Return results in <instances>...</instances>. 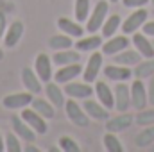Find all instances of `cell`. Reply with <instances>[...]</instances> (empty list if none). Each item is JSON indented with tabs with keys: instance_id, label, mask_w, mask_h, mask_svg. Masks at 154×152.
<instances>
[{
	"instance_id": "6da1fadb",
	"label": "cell",
	"mask_w": 154,
	"mask_h": 152,
	"mask_svg": "<svg viewBox=\"0 0 154 152\" xmlns=\"http://www.w3.org/2000/svg\"><path fill=\"white\" fill-rule=\"evenodd\" d=\"M108 14H109V2H106V0H99V2L95 4V7L91 9L88 20H86V27H84L86 32H90V34L97 32V31L102 27V23L106 22Z\"/></svg>"
},
{
	"instance_id": "7a4b0ae2",
	"label": "cell",
	"mask_w": 154,
	"mask_h": 152,
	"mask_svg": "<svg viewBox=\"0 0 154 152\" xmlns=\"http://www.w3.org/2000/svg\"><path fill=\"white\" fill-rule=\"evenodd\" d=\"M147 20H149V11H147L145 7H138V9H134L131 14H127L125 20H122L120 31H122L124 34H127V36H133L134 32L142 31V27H143V23H145Z\"/></svg>"
},
{
	"instance_id": "3957f363",
	"label": "cell",
	"mask_w": 154,
	"mask_h": 152,
	"mask_svg": "<svg viewBox=\"0 0 154 152\" xmlns=\"http://www.w3.org/2000/svg\"><path fill=\"white\" fill-rule=\"evenodd\" d=\"M102 68H104V54L95 50L91 52V56L86 61V66L82 68V79L90 84L95 82L99 79V74L102 72Z\"/></svg>"
},
{
	"instance_id": "277c9868",
	"label": "cell",
	"mask_w": 154,
	"mask_h": 152,
	"mask_svg": "<svg viewBox=\"0 0 154 152\" xmlns=\"http://www.w3.org/2000/svg\"><path fill=\"white\" fill-rule=\"evenodd\" d=\"M131 108H134L136 111L145 109L149 106V95H147V84L142 79H134L131 84Z\"/></svg>"
},
{
	"instance_id": "5b68a950",
	"label": "cell",
	"mask_w": 154,
	"mask_h": 152,
	"mask_svg": "<svg viewBox=\"0 0 154 152\" xmlns=\"http://www.w3.org/2000/svg\"><path fill=\"white\" fill-rule=\"evenodd\" d=\"M34 95L31 91H18V93H9L2 99V106L9 111H14V109H23L27 106H31Z\"/></svg>"
},
{
	"instance_id": "8992f818",
	"label": "cell",
	"mask_w": 154,
	"mask_h": 152,
	"mask_svg": "<svg viewBox=\"0 0 154 152\" xmlns=\"http://www.w3.org/2000/svg\"><path fill=\"white\" fill-rule=\"evenodd\" d=\"M129 45H131V39L127 34H120V36H111V38H108L104 43H102V47H100V52L104 54V56H116L118 52H122V50H125V48H129Z\"/></svg>"
},
{
	"instance_id": "52a82bcc",
	"label": "cell",
	"mask_w": 154,
	"mask_h": 152,
	"mask_svg": "<svg viewBox=\"0 0 154 152\" xmlns=\"http://www.w3.org/2000/svg\"><path fill=\"white\" fill-rule=\"evenodd\" d=\"M65 111H66L68 120L74 125H77V127H88L90 125V116L86 114L84 108L79 106L75 100H66L65 102Z\"/></svg>"
},
{
	"instance_id": "ba28073f",
	"label": "cell",
	"mask_w": 154,
	"mask_h": 152,
	"mask_svg": "<svg viewBox=\"0 0 154 152\" xmlns=\"http://www.w3.org/2000/svg\"><path fill=\"white\" fill-rule=\"evenodd\" d=\"M115 95V109L118 113H124L131 108V88L127 82H116L113 88Z\"/></svg>"
},
{
	"instance_id": "9c48e42d",
	"label": "cell",
	"mask_w": 154,
	"mask_h": 152,
	"mask_svg": "<svg viewBox=\"0 0 154 152\" xmlns=\"http://www.w3.org/2000/svg\"><path fill=\"white\" fill-rule=\"evenodd\" d=\"M65 95H68L70 99H77V100H84V99H90L93 93H95V90L90 86V82H86V81H82V82H75V81H70V82H66V86H65Z\"/></svg>"
},
{
	"instance_id": "30bf717a",
	"label": "cell",
	"mask_w": 154,
	"mask_h": 152,
	"mask_svg": "<svg viewBox=\"0 0 154 152\" xmlns=\"http://www.w3.org/2000/svg\"><path fill=\"white\" fill-rule=\"evenodd\" d=\"M52 57L45 52H39L34 59V70L38 77L41 79V82H48L54 79V70H52Z\"/></svg>"
},
{
	"instance_id": "8fae6325",
	"label": "cell",
	"mask_w": 154,
	"mask_h": 152,
	"mask_svg": "<svg viewBox=\"0 0 154 152\" xmlns=\"http://www.w3.org/2000/svg\"><path fill=\"white\" fill-rule=\"evenodd\" d=\"M29 125H31V129H34L36 131V134H47L48 132V125H47V118H43L39 113H36L32 108H23L22 109V114H20Z\"/></svg>"
},
{
	"instance_id": "7c38bea8",
	"label": "cell",
	"mask_w": 154,
	"mask_h": 152,
	"mask_svg": "<svg viewBox=\"0 0 154 152\" xmlns=\"http://www.w3.org/2000/svg\"><path fill=\"white\" fill-rule=\"evenodd\" d=\"M102 74L106 75L108 81H113V82H127L129 79H133V70L129 66H124V65H106L102 68Z\"/></svg>"
},
{
	"instance_id": "4fadbf2b",
	"label": "cell",
	"mask_w": 154,
	"mask_h": 152,
	"mask_svg": "<svg viewBox=\"0 0 154 152\" xmlns=\"http://www.w3.org/2000/svg\"><path fill=\"white\" fill-rule=\"evenodd\" d=\"M11 125H13V132H16L18 138H22L23 141H27V143H34V141H36V136H38L36 131L31 129V125H29L22 116L14 114V116L11 118Z\"/></svg>"
},
{
	"instance_id": "5bb4252c",
	"label": "cell",
	"mask_w": 154,
	"mask_h": 152,
	"mask_svg": "<svg viewBox=\"0 0 154 152\" xmlns=\"http://www.w3.org/2000/svg\"><path fill=\"white\" fill-rule=\"evenodd\" d=\"M79 75H82V66L81 63H72V65H65L59 66V70L54 72V79L57 84H66L70 81H75Z\"/></svg>"
},
{
	"instance_id": "9a60e30c",
	"label": "cell",
	"mask_w": 154,
	"mask_h": 152,
	"mask_svg": "<svg viewBox=\"0 0 154 152\" xmlns=\"http://www.w3.org/2000/svg\"><path fill=\"white\" fill-rule=\"evenodd\" d=\"M131 43L133 47L142 54V57H154V43L152 38H149L147 34H143L142 31L134 32L131 36Z\"/></svg>"
},
{
	"instance_id": "2e32d148",
	"label": "cell",
	"mask_w": 154,
	"mask_h": 152,
	"mask_svg": "<svg viewBox=\"0 0 154 152\" xmlns=\"http://www.w3.org/2000/svg\"><path fill=\"white\" fill-rule=\"evenodd\" d=\"M95 95H97V100L106 106L108 109H115V95H113V90L111 86L106 82V81H95Z\"/></svg>"
},
{
	"instance_id": "e0dca14e",
	"label": "cell",
	"mask_w": 154,
	"mask_h": 152,
	"mask_svg": "<svg viewBox=\"0 0 154 152\" xmlns=\"http://www.w3.org/2000/svg\"><path fill=\"white\" fill-rule=\"evenodd\" d=\"M86 114L91 118V120H97V122H106L109 118V109L106 106H102L99 100H91V99H84V104H82Z\"/></svg>"
},
{
	"instance_id": "ac0fdd59",
	"label": "cell",
	"mask_w": 154,
	"mask_h": 152,
	"mask_svg": "<svg viewBox=\"0 0 154 152\" xmlns=\"http://www.w3.org/2000/svg\"><path fill=\"white\" fill-rule=\"evenodd\" d=\"M133 122H134V116L129 114L127 111H124V113L106 120V131H109V132H122V131L129 129L133 125Z\"/></svg>"
},
{
	"instance_id": "d6986e66",
	"label": "cell",
	"mask_w": 154,
	"mask_h": 152,
	"mask_svg": "<svg viewBox=\"0 0 154 152\" xmlns=\"http://www.w3.org/2000/svg\"><path fill=\"white\" fill-rule=\"evenodd\" d=\"M102 43H104L102 34L99 36V34L93 32V34H90V36L77 38V41L74 45H75V48L79 52H95V50H99V48L102 47Z\"/></svg>"
},
{
	"instance_id": "ffe728a7",
	"label": "cell",
	"mask_w": 154,
	"mask_h": 152,
	"mask_svg": "<svg viewBox=\"0 0 154 152\" xmlns=\"http://www.w3.org/2000/svg\"><path fill=\"white\" fill-rule=\"evenodd\" d=\"M22 82H23L25 90L31 91L32 95H39L41 93V79L38 77L36 70H32L29 66L22 68Z\"/></svg>"
},
{
	"instance_id": "44dd1931",
	"label": "cell",
	"mask_w": 154,
	"mask_h": 152,
	"mask_svg": "<svg viewBox=\"0 0 154 152\" xmlns=\"http://www.w3.org/2000/svg\"><path fill=\"white\" fill-rule=\"evenodd\" d=\"M142 59H143V57H142V54H140L136 48H125V50L118 52L116 56H113V63L129 66V68H134Z\"/></svg>"
},
{
	"instance_id": "7402d4cb",
	"label": "cell",
	"mask_w": 154,
	"mask_h": 152,
	"mask_svg": "<svg viewBox=\"0 0 154 152\" xmlns=\"http://www.w3.org/2000/svg\"><path fill=\"white\" fill-rule=\"evenodd\" d=\"M23 23L20 22V20H16V22H13L9 27H7V31H5V34H4V43H5V47L7 48H13V47H16L18 45V41L22 39L23 36Z\"/></svg>"
},
{
	"instance_id": "603a6c76",
	"label": "cell",
	"mask_w": 154,
	"mask_h": 152,
	"mask_svg": "<svg viewBox=\"0 0 154 152\" xmlns=\"http://www.w3.org/2000/svg\"><path fill=\"white\" fill-rule=\"evenodd\" d=\"M52 63L57 66H65V65H72V63H81V52L79 50H56L52 56Z\"/></svg>"
},
{
	"instance_id": "cb8c5ba5",
	"label": "cell",
	"mask_w": 154,
	"mask_h": 152,
	"mask_svg": "<svg viewBox=\"0 0 154 152\" xmlns=\"http://www.w3.org/2000/svg\"><path fill=\"white\" fill-rule=\"evenodd\" d=\"M57 27H59L61 32H65V34H68L72 38H82L84 36V31H86L77 20L74 22L70 18H59L57 20Z\"/></svg>"
},
{
	"instance_id": "d4e9b609",
	"label": "cell",
	"mask_w": 154,
	"mask_h": 152,
	"mask_svg": "<svg viewBox=\"0 0 154 152\" xmlns=\"http://www.w3.org/2000/svg\"><path fill=\"white\" fill-rule=\"evenodd\" d=\"M45 95H47V99L56 106V109L57 108H65V91L57 86V82H45Z\"/></svg>"
},
{
	"instance_id": "484cf974",
	"label": "cell",
	"mask_w": 154,
	"mask_h": 152,
	"mask_svg": "<svg viewBox=\"0 0 154 152\" xmlns=\"http://www.w3.org/2000/svg\"><path fill=\"white\" fill-rule=\"evenodd\" d=\"M31 108L39 113L43 118H47V120H52L54 116H56V106L47 99V100H43V99H39V97H34L32 99V102H31Z\"/></svg>"
},
{
	"instance_id": "4316f807",
	"label": "cell",
	"mask_w": 154,
	"mask_h": 152,
	"mask_svg": "<svg viewBox=\"0 0 154 152\" xmlns=\"http://www.w3.org/2000/svg\"><path fill=\"white\" fill-rule=\"evenodd\" d=\"M152 75H154V57H143L133 70V77L134 79L147 81Z\"/></svg>"
},
{
	"instance_id": "83f0119b",
	"label": "cell",
	"mask_w": 154,
	"mask_h": 152,
	"mask_svg": "<svg viewBox=\"0 0 154 152\" xmlns=\"http://www.w3.org/2000/svg\"><path fill=\"white\" fill-rule=\"evenodd\" d=\"M120 27H122V18H120V14H108L106 22H104L102 27H100V34H102L104 39H108V38H111V36H115L116 31H120Z\"/></svg>"
},
{
	"instance_id": "f1b7e54d",
	"label": "cell",
	"mask_w": 154,
	"mask_h": 152,
	"mask_svg": "<svg viewBox=\"0 0 154 152\" xmlns=\"http://www.w3.org/2000/svg\"><path fill=\"white\" fill-rule=\"evenodd\" d=\"M152 143H154V125H145L134 136V145L138 149H149Z\"/></svg>"
},
{
	"instance_id": "f546056e",
	"label": "cell",
	"mask_w": 154,
	"mask_h": 152,
	"mask_svg": "<svg viewBox=\"0 0 154 152\" xmlns=\"http://www.w3.org/2000/svg\"><path fill=\"white\" fill-rule=\"evenodd\" d=\"M74 41H72V36L61 32V34H56L48 39V47L56 52V50H66V48H72Z\"/></svg>"
},
{
	"instance_id": "4dcf8cb0",
	"label": "cell",
	"mask_w": 154,
	"mask_h": 152,
	"mask_svg": "<svg viewBox=\"0 0 154 152\" xmlns=\"http://www.w3.org/2000/svg\"><path fill=\"white\" fill-rule=\"evenodd\" d=\"M102 143H104V149L108 152H124V145L120 141V138L116 136V132H106L104 138H102Z\"/></svg>"
},
{
	"instance_id": "1f68e13d",
	"label": "cell",
	"mask_w": 154,
	"mask_h": 152,
	"mask_svg": "<svg viewBox=\"0 0 154 152\" xmlns=\"http://www.w3.org/2000/svg\"><path fill=\"white\" fill-rule=\"evenodd\" d=\"M90 0H75V7H74V14H75V20L79 23L86 22L88 16H90Z\"/></svg>"
},
{
	"instance_id": "d6a6232c",
	"label": "cell",
	"mask_w": 154,
	"mask_h": 152,
	"mask_svg": "<svg viewBox=\"0 0 154 152\" xmlns=\"http://www.w3.org/2000/svg\"><path fill=\"white\" fill-rule=\"evenodd\" d=\"M134 122L140 125V127H145V125H154V106L151 109H140L138 113L134 114Z\"/></svg>"
},
{
	"instance_id": "836d02e7",
	"label": "cell",
	"mask_w": 154,
	"mask_h": 152,
	"mask_svg": "<svg viewBox=\"0 0 154 152\" xmlns=\"http://www.w3.org/2000/svg\"><path fill=\"white\" fill-rule=\"evenodd\" d=\"M4 140H5V150L7 152H22L23 150V147L20 145V138H18L16 132H7Z\"/></svg>"
},
{
	"instance_id": "e575fe53",
	"label": "cell",
	"mask_w": 154,
	"mask_h": 152,
	"mask_svg": "<svg viewBox=\"0 0 154 152\" xmlns=\"http://www.w3.org/2000/svg\"><path fill=\"white\" fill-rule=\"evenodd\" d=\"M57 143H59V149L63 152H79L81 150V147L77 145V141L74 138H70V136H61Z\"/></svg>"
},
{
	"instance_id": "d590c367",
	"label": "cell",
	"mask_w": 154,
	"mask_h": 152,
	"mask_svg": "<svg viewBox=\"0 0 154 152\" xmlns=\"http://www.w3.org/2000/svg\"><path fill=\"white\" fill-rule=\"evenodd\" d=\"M122 4L127 9H138V7H145L147 4H151V0H122Z\"/></svg>"
},
{
	"instance_id": "8d00e7d4",
	"label": "cell",
	"mask_w": 154,
	"mask_h": 152,
	"mask_svg": "<svg viewBox=\"0 0 154 152\" xmlns=\"http://www.w3.org/2000/svg\"><path fill=\"white\" fill-rule=\"evenodd\" d=\"M142 32L147 34L149 38H154V20H147L142 27Z\"/></svg>"
},
{
	"instance_id": "74e56055",
	"label": "cell",
	"mask_w": 154,
	"mask_h": 152,
	"mask_svg": "<svg viewBox=\"0 0 154 152\" xmlns=\"http://www.w3.org/2000/svg\"><path fill=\"white\" fill-rule=\"evenodd\" d=\"M147 95H149V104L154 106V75L147 79Z\"/></svg>"
},
{
	"instance_id": "f35d334b",
	"label": "cell",
	"mask_w": 154,
	"mask_h": 152,
	"mask_svg": "<svg viewBox=\"0 0 154 152\" xmlns=\"http://www.w3.org/2000/svg\"><path fill=\"white\" fill-rule=\"evenodd\" d=\"M5 31H7V20H5V14L0 13V39L4 38Z\"/></svg>"
},
{
	"instance_id": "ab89813d",
	"label": "cell",
	"mask_w": 154,
	"mask_h": 152,
	"mask_svg": "<svg viewBox=\"0 0 154 152\" xmlns=\"http://www.w3.org/2000/svg\"><path fill=\"white\" fill-rule=\"evenodd\" d=\"M25 152H39L38 147H34V145H25V149H23Z\"/></svg>"
},
{
	"instance_id": "60d3db41",
	"label": "cell",
	"mask_w": 154,
	"mask_h": 152,
	"mask_svg": "<svg viewBox=\"0 0 154 152\" xmlns=\"http://www.w3.org/2000/svg\"><path fill=\"white\" fill-rule=\"evenodd\" d=\"M2 150H5V140L2 138V134H0V152Z\"/></svg>"
},
{
	"instance_id": "b9f144b4",
	"label": "cell",
	"mask_w": 154,
	"mask_h": 152,
	"mask_svg": "<svg viewBox=\"0 0 154 152\" xmlns=\"http://www.w3.org/2000/svg\"><path fill=\"white\" fill-rule=\"evenodd\" d=\"M2 59H4V50L0 48V61H2Z\"/></svg>"
},
{
	"instance_id": "7bdbcfd3",
	"label": "cell",
	"mask_w": 154,
	"mask_h": 152,
	"mask_svg": "<svg viewBox=\"0 0 154 152\" xmlns=\"http://www.w3.org/2000/svg\"><path fill=\"white\" fill-rule=\"evenodd\" d=\"M149 150H151V152H154V143L151 145V147H149Z\"/></svg>"
},
{
	"instance_id": "ee69618b",
	"label": "cell",
	"mask_w": 154,
	"mask_h": 152,
	"mask_svg": "<svg viewBox=\"0 0 154 152\" xmlns=\"http://www.w3.org/2000/svg\"><path fill=\"white\" fill-rule=\"evenodd\" d=\"M109 2H113V4H115V2H120V0H109Z\"/></svg>"
},
{
	"instance_id": "f6af8a7d",
	"label": "cell",
	"mask_w": 154,
	"mask_h": 152,
	"mask_svg": "<svg viewBox=\"0 0 154 152\" xmlns=\"http://www.w3.org/2000/svg\"><path fill=\"white\" fill-rule=\"evenodd\" d=\"M151 5H152V7H154V0H151Z\"/></svg>"
},
{
	"instance_id": "bcb514c9",
	"label": "cell",
	"mask_w": 154,
	"mask_h": 152,
	"mask_svg": "<svg viewBox=\"0 0 154 152\" xmlns=\"http://www.w3.org/2000/svg\"><path fill=\"white\" fill-rule=\"evenodd\" d=\"M152 43H154V38H152Z\"/></svg>"
}]
</instances>
